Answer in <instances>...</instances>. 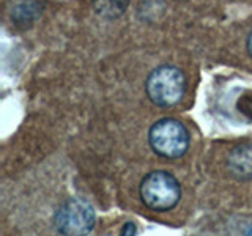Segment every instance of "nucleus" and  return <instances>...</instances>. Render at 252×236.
Returning a JSON list of instances; mask_svg holds the SVG:
<instances>
[{
    "label": "nucleus",
    "instance_id": "2",
    "mask_svg": "<svg viewBox=\"0 0 252 236\" xmlns=\"http://www.w3.org/2000/svg\"><path fill=\"white\" fill-rule=\"evenodd\" d=\"M181 197V187L177 178L169 172L156 170L148 173L140 183V199L150 209L169 211L177 206Z\"/></svg>",
    "mask_w": 252,
    "mask_h": 236
},
{
    "label": "nucleus",
    "instance_id": "6",
    "mask_svg": "<svg viewBox=\"0 0 252 236\" xmlns=\"http://www.w3.org/2000/svg\"><path fill=\"white\" fill-rule=\"evenodd\" d=\"M122 233H123V235H134V233H136V225L131 224V222H128V224H126V225L123 227Z\"/></svg>",
    "mask_w": 252,
    "mask_h": 236
},
{
    "label": "nucleus",
    "instance_id": "8",
    "mask_svg": "<svg viewBox=\"0 0 252 236\" xmlns=\"http://www.w3.org/2000/svg\"><path fill=\"white\" fill-rule=\"evenodd\" d=\"M248 233H252V227L249 228V230H248Z\"/></svg>",
    "mask_w": 252,
    "mask_h": 236
},
{
    "label": "nucleus",
    "instance_id": "5",
    "mask_svg": "<svg viewBox=\"0 0 252 236\" xmlns=\"http://www.w3.org/2000/svg\"><path fill=\"white\" fill-rule=\"evenodd\" d=\"M228 169L240 179L252 178V145L236 147L228 157Z\"/></svg>",
    "mask_w": 252,
    "mask_h": 236
},
{
    "label": "nucleus",
    "instance_id": "7",
    "mask_svg": "<svg viewBox=\"0 0 252 236\" xmlns=\"http://www.w3.org/2000/svg\"><path fill=\"white\" fill-rule=\"evenodd\" d=\"M248 51H249V55L252 57V30H251V33L248 36Z\"/></svg>",
    "mask_w": 252,
    "mask_h": 236
},
{
    "label": "nucleus",
    "instance_id": "3",
    "mask_svg": "<svg viewBox=\"0 0 252 236\" xmlns=\"http://www.w3.org/2000/svg\"><path fill=\"white\" fill-rule=\"evenodd\" d=\"M148 98L159 107H172L183 99L186 90L185 74L175 66L156 68L147 79Z\"/></svg>",
    "mask_w": 252,
    "mask_h": 236
},
{
    "label": "nucleus",
    "instance_id": "4",
    "mask_svg": "<svg viewBox=\"0 0 252 236\" xmlns=\"http://www.w3.org/2000/svg\"><path fill=\"white\" fill-rule=\"evenodd\" d=\"M54 225L63 235H85L94 227V211L85 200L69 199L55 212Z\"/></svg>",
    "mask_w": 252,
    "mask_h": 236
},
{
    "label": "nucleus",
    "instance_id": "1",
    "mask_svg": "<svg viewBox=\"0 0 252 236\" xmlns=\"http://www.w3.org/2000/svg\"><path fill=\"white\" fill-rule=\"evenodd\" d=\"M148 142L156 154L165 159H177L188 151L189 132L175 118H162L152 126Z\"/></svg>",
    "mask_w": 252,
    "mask_h": 236
}]
</instances>
